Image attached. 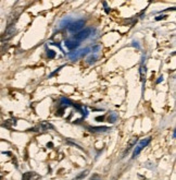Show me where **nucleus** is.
Wrapping results in <instances>:
<instances>
[{
	"label": "nucleus",
	"mask_w": 176,
	"mask_h": 180,
	"mask_svg": "<svg viewBox=\"0 0 176 180\" xmlns=\"http://www.w3.org/2000/svg\"><path fill=\"white\" fill-rule=\"evenodd\" d=\"M15 33H16V30H15L14 25H9V26L7 28V30L5 31V33L0 36V39L2 40V42L11 39V38L15 35Z\"/></svg>",
	"instance_id": "1"
},
{
	"label": "nucleus",
	"mask_w": 176,
	"mask_h": 180,
	"mask_svg": "<svg viewBox=\"0 0 176 180\" xmlns=\"http://www.w3.org/2000/svg\"><path fill=\"white\" fill-rule=\"evenodd\" d=\"M92 28H85V30L83 31H80V32L77 33V34H75L74 36H73V39L76 40V42H82V40L86 39V38H88L90 36V34H92Z\"/></svg>",
	"instance_id": "2"
},
{
	"label": "nucleus",
	"mask_w": 176,
	"mask_h": 180,
	"mask_svg": "<svg viewBox=\"0 0 176 180\" xmlns=\"http://www.w3.org/2000/svg\"><path fill=\"white\" fill-rule=\"evenodd\" d=\"M150 141H151V138H147V139H145V140H142V142L139 143V144L136 146V148H135L134 153H133V158L137 157V156L139 155V153L142 152V151L144 150L145 148H146L147 145L150 143Z\"/></svg>",
	"instance_id": "3"
},
{
	"label": "nucleus",
	"mask_w": 176,
	"mask_h": 180,
	"mask_svg": "<svg viewBox=\"0 0 176 180\" xmlns=\"http://www.w3.org/2000/svg\"><path fill=\"white\" fill-rule=\"evenodd\" d=\"M85 25V20H78V21H75V22L71 23L69 25V30L71 32H80L82 31V28H84Z\"/></svg>",
	"instance_id": "4"
},
{
	"label": "nucleus",
	"mask_w": 176,
	"mask_h": 180,
	"mask_svg": "<svg viewBox=\"0 0 176 180\" xmlns=\"http://www.w3.org/2000/svg\"><path fill=\"white\" fill-rule=\"evenodd\" d=\"M49 129H53V126L50 125L47 121H42L39 125H37L35 128H32L30 130L31 131H46V130H49Z\"/></svg>",
	"instance_id": "5"
},
{
	"label": "nucleus",
	"mask_w": 176,
	"mask_h": 180,
	"mask_svg": "<svg viewBox=\"0 0 176 180\" xmlns=\"http://www.w3.org/2000/svg\"><path fill=\"white\" fill-rule=\"evenodd\" d=\"M65 47L67 48V49L70 50H73L75 49V48H77L78 46H80V43L76 42V40L74 39H69V40H65Z\"/></svg>",
	"instance_id": "6"
},
{
	"label": "nucleus",
	"mask_w": 176,
	"mask_h": 180,
	"mask_svg": "<svg viewBox=\"0 0 176 180\" xmlns=\"http://www.w3.org/2000/svg\"><path fill=\"white\" fill-rule=\"evenodd\" d=\"M136 143H137V138H131V140H129L128 144H127L126 148H125V151H124V156L126 155L127 153H128L129 151L131 150V148H134L135 145H136Z\"/></svg>",
	"instance_id": "7"
},
{
	"label": "nucleus",
	"mask_w": 176,
	"mask_h": 180,
	"mask_svg": "<svg viewBox=\"0 0 176 180\" xmlns=\"http://www.w3.org/2000/svg\"><path fill=\"white\" fill-rule=\"evenodd\" d=\"M87 129L92 132H106V131L110 130V128L108 127H88Z\"/></svg>",
	"instance_id": "8"
},
{
	"label": "nucleus",
	"mask_w": 176,
	"mask_h": 180,
	"mask_svg": "<svg viewBox=\"0 0 176 180\" xmlns=\"http://www.w3.org/2000/svg\"><path fill=\"white\" fill-rule=\"evenodd\" d=\"M87 175H88V170H84V171H82L81 174H78L73 180H83Z\"/></svg>",
	"instance_id": "9"
},
{
	"label": "nucleus",
	"mask_w": 176,
	"mask_h": 180,
	"mask_svg": "<svg viewBox=\"0 0 176 180\" xmlns=\"http://www.w3.org/2000/svg\"><path fill=\"white\" fill-rule=\"evenodd\" d=\"M97 59H98V57H97L96 55H94V56H90L88 59H87V62L89 63V65H92V63H95L97 61Z\"/></svg>",
	"instance_id": "10"
},
{
	"label": "nucleus",
	"mask_w": 176,
	"mask_h": 180,
	"mask_svg": "<svg viewBox=\"0 0 176 180\" xmlns=\"http://www.w3.org/2000/svg\"><path fill=\"white\" fill-rule=\"evenodd\" d=\"M145 75H146V67L144 65H142V67H140V77H142V81H144Z\"/></svg>",
	"instance_id": "11"
},
{
	"label": "nucleus",
	"mask_w": 176,
	"mask_h": 180,
	"mask_svg": "<svg viewBox=\"0 0 176 180\" xmlns=\"http://www.w3.org/2000/svg\"><path fill=\"white\" fill-rule=\"evenodd\" d=\"M33 176V173H26L24 174V176H23V179L22 180H30L31 178H32Z\"/></svg>",
	"instance_id": "12"
},
{
	"label": "nucleus",
	"mask_w": 176,
	"mask_h": 180,
	"mask_svg": "<svg viewBox=\"0 0 176 180\" xmlns=\"http://www.w3.org/2000/svg\"><path fill=\"white\" fill-rule=\"evenodd\" d=\"M115 120H117V115H115V114L113 113V114H112V115L109 117V122H114Z\"/></svg>",
	"instance_id": "13"
},
{
	"label": "nucleus",
	"mask_w": 176,
	"mask_h": 180,
	"mask_svg": "<svg viewBox=\"0 0 176 180\" xmlns=\"http://www.w3.org/2000/svg\"><path fill=\"white\" fill-rule=\"evenodd\" d=\"M48 57H49L50 59L55 58L56 57V53L53 51V50H48Z\"/></svg>",
	"instance_id": "14"
},
{
	"label": "nucleus",
	"mask_w": 176,
	"mask_h": 180,
	"mask_svg": "<svg viewBox=\"0 0 176 180\" xmlns=\"http://www.w3.org/2000/svg\"><path fill=\"white\" fill-rule=\"evenodd\" d=\"M63 111H64V109H63V108H61L60 110H58L57 116H62L63 115Z\"/></svg>",
	"instance_id": "15"
},
{
	"label": "nucleus",
	"mask_w": 176,
	"mask_h": 180,
	"mask_svg": "<svg viewBox=\"0 0 176 180\" xmlns=\"http://www.w3.org/2000/svg\"><path fill=\"white\" fill-rule=\"evenodd\" d=\"M92 180H101V179H100V177L98 175H94L92 178Z\"/></svg>",
	"instance_id": "16"
},
{
	"label": "nucleus",
	"mask_w": 176,
	"mask_h": 180,
	"mask_svg": "<svg viewBox=\"0 0 176 180\" xmlns=\"http://www.w3.org/2000/svg\"><path fill=\"white\" fill-rule=\"evenodd\" d=\"M103 119H104L103 116H101V117H97V118H96L97 121H102V120H103Z\"/></svg>",
	"instance_id": "17"
},
{
	"label": "nucleus",
	"mask_w": 176,
	"mask_h": 180,
	"mask_svg": "<svg viewBox=\"0 0 176 180\" xmlns=\"http://www.w3.org/2000/svg\"><path fill=\"white\" fill-rule=\"evenodd\" d=\"M161 19H165V15H161V17H158V18L156 19V21H159V20H161Z\"/></svg>",
	"instance_id": "18"
},
{
	"label": "nucleus",
	"mask_w": 176,
	"mask_h": 180,
	"mask_svg": "<svg viewBox=\"0 0 176 180\" xmlns=\"http://www.w3.org/2000/svg\"><path fill=\"white\" fill-rule=\"evenodd\" d=\"M103 6L106 7V12L109 13V9H108V7H107V2H103Z\"/></svg>",
	"instance_id": "19"
},
{
	"label": "nucleus",
	"mask_w": 176,
	"mask_h": 180,
	"mask_svg": "<svg viewBox=\"0 0 176 180\" xmlns=\"http://www.w3.org/2000/svg\"><path fill=\"white\" fill-rule=\"evenodd\" d=\"M161 81H162V77H161V78H160V79H159V80L156 81V83H160V82H161Z\"/></svg>",
	"instance_id": "20"
},
{
	"label": "nucleus",
	"mask_w": 176,
	"mask_h": 180,
	"mask_svg": "<svg viewBox=\"0 0 176 180\" xmlns=\"http://www.w3.org/2000/svg\"><path fill=\"white\" fill-rule=\"evenodd\" d=\"M48 148H49V146H50V148H51V146H52V143H48Z\"/></svg>",
	"instance_id": "21"
}]
</instances>
